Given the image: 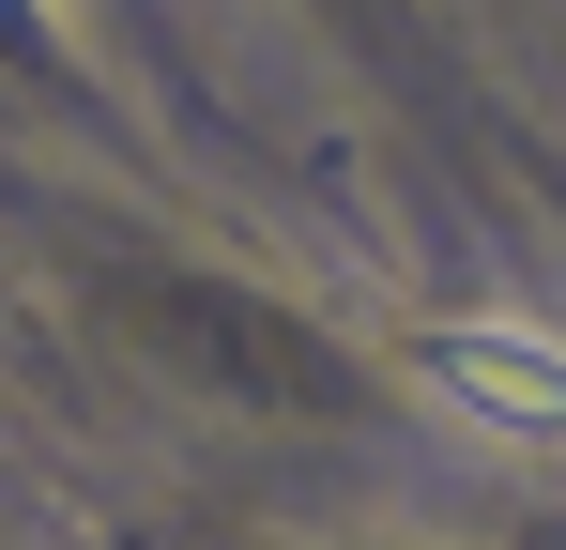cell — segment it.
I'll use <instances>...</instances> for the list:
<instances>
[{
    "mask_svg": "<svg viewBox=\"0 0 566 550\" xmlns=\"http://www.w3.org/2000/svg\"><path fill=\"white\" fill-rule=\"evenodd\" d=\"M429 398L490 429V444H566V337L536 321H460V337H429Z\"/></svg>",
    "mask_w": 566,
    "mask_h": 550,
    "instance_id": "6da1fadb",
    "label": "cell"
}]
</instances>
